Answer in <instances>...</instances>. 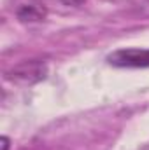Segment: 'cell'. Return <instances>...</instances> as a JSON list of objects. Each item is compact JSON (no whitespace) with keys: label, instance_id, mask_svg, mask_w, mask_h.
<instances>
[{"label":"cell","instance_id":"cell-1","mask_svg":"<svg viewBox=\"0 0 149 150\" xmlns=\"http://www.w3.org/2000/svg\"><path fill=\"white\" fill-rule=\"evenodd\" d=\"M107 61L119 68H148L149 49H119L107 56Z\"/></svg>","mask_w":149,"mask_h":150},{"label":"cell","instance_id":"cell-2","mask_svg":"<svg viewBox=\"0 0 149 150\" xmlns=\"http://www.w3.org/2000/svg\"><path fill=\"white\" fill-rule=\"evenodd\" d=\"M46 74H47L46 65H42V63H25V65L16 67L11 74H7V79L16 80L19 84H34V82L46 79Z\"/></svg>","mask_w":149,"mask_h":150},{"label":"cell","instance_id":"cell-3","mask_svg":"<svg viewBox=\"0 0 149 150\" xmlns=\"http://www.w3.org/2000/svg\"><path fill=\"white\" fill-rule=\"evenodd\" d=\"M46 16V9L44 7H40L37 4H25V5H21L19 7V11H18V18L21 19V21H28V23H32V21H40L42 18Z\"/></svg>","mask_w":149,"mask_h":150},{"label":"cell","instance_id":"cell-4","mask_svg":"<svg viewBox=\"0 0 149 150\" xmlns=\"http://www.w3.org/2000/svg\"><path fill=\"white\" fill-rule=\"evenodd\" d=\"M62 4H65V5H81V4H84L86 0H60Z\"/></svg>","mask_w":149,"mask_h":150},{"label":"cell","instance_id":"cell-5","mask_svg":"<svg viewBox=\"0 0 149 150\" xmlns=\"http://www.w3.org/2000/svg\"><path fill=\"white\" fill-rule=\"evenodd\" d=\"M2 149H4V150H9V140H7L5 136L2 138Z\"/></svg>","mask_w":149,"mask_h":150}]
</instances>
